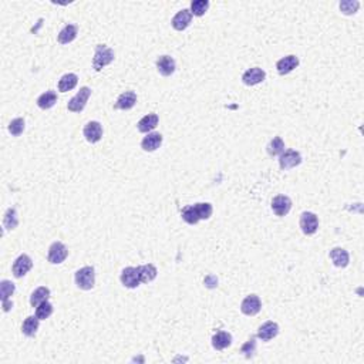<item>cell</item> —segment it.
<instances>
[{"instance_id": "cell-1", "label": "cell", "mask_w": 364, "mask_h": 364, "mask_svg": "<svg viewBox=\"0 0 364 364\" xmlns=\"http://www.w3.org/2000/svg\"><path fill=\"white\" fill-rule=\"evenodd\" d=\"M114 61V50L106 44L96 46V53H94V59H93V67L96 71H101L103 68L108 66L110 63Z\"/></svg>"}, {"instance_id": "cell-2", "label": "cell", "mask_w": 364, "mask_h": 364, "mask_svg": "<svg viewBox=\"0 0 364 364\" xmlns=\"http://www.w3.org/2000/svg\"><path fill=\"white\" fill-rule=\"evenodd\" d=\"M74 281H76L77 288L81 290H91L94 288L96 283V272L93 266H84L81 269H78L74 275Z\"/></svg>"}, {"instance_id": "cell-3", "label": "cell", "mask_w": 364, "mask_h": 364, "mask_svg": "<svg viewBox=\"0 0 364 364\" xmlns=\"http://www.w3.org/2000/svg\"><path fill=\"white\" fill-rule=\"evenodd\" d=\"M91 90L88 87H81L73 99L67 103V110L71 113H81L90 99Z\"/></svg>"}, {"instance_id": "cell-4", "label": "cell", "mask_w": 364, "mask_h": 364, "mask_svg": "<svg viewBox=\"0 0 364 364\" xmlns=\"http://www.w3.org/2000/svg\"><path fill=\"white\" fill-rule=\"evenodd\" d=\"M68 256V250L66 245L63 242H54L50 248H49V255H47V260L52 265H60L63 263Z\"/></svg>"}, {"instance_id": "cell-5", "label": "cell", "mask_w": 364, "mask_h": 364, "mask_svg": "<svg viewBox=\"0 0 364 364\" xmlns=\"http://www.w3.org/2000/svg\"><path fill=\"white\" fill-rule=\"evenodd\" d=\"M302 164V155L300 152L295 151V150H286L281 154L279 158V165H281L282 171H288L292 168L297 167Z\"/></svg>"}, {"instance_id": "cell-6", "label": "cell", "mask_w": 364, "mask_h": 364, "mask_svg": "<svg viewBox=\"0 0 364 364\" xmlns=\"http://www.w3.org/2000/svg\"><path fill=\"white\" fill-rule=\"evenodd\" d=\"M121 283L128 289H135L141 285V278L138 273V267L128 266L121 273Z\"/></svg>"}, {"instance_id": "cell-7", "label": "cell", "mask_w": 364, "mask_h": 364, "mask_svg": "<svg viewBox=\"0 0 364 364\" xmlns=\"http://www.w3.org/2000/svg\"><path fill=\"white\" fill-rule=\"evenodd\" d=\"M260 309H262V302L256 295L246 296L241 304V311L246 316H255L260 311Z\"/></svg>"}, {"instance_id": "cell-8", "label": "cell", "mask_w": 364, "mask_h": 364, "mask_svg": "<svg viewBox=\"0 0 364 364\" xmlns=\"http://www.w3.org/2000/svg\"><path fill=\"white\" fill-rule=\"evenodd\" d=\"M300 228L304 235H313L318 229L317 216L313 212H303L300 215Z\"/></svg>"}, {"instance_id": "cell-9", "label": "cell", "mask_w": 364, "mask_h": 364, "mask_svg": "<svg viewBox=\"0 0 364 364\" xmlns=\"http://www.w3.org/2000/svg\"><path fill=\"white\" fill-rule=\"evenodd\" d=\"M31 267H33V262H31L30 256H27V255L23 253V255H20V256L15 260V263L12 266V272H13L15 278L20 279V278H23L26 273L30 270Z\"/></svg>"}, {"instance_id": "cell-10", "label": "cell", "mask_w": 364, "mask_h": 364, "mask_svg": "<svg viewBox=\"0 0 364 364\" xmlns=\"http://www.w3.org/2000/svg\"><path fill=\"white\" fill-rule=\"evenodd\" d=\"M83 134L85 136V140L91 143V144H96L99 143L100 140L103 138V127L99 121H90L84 125Z\"/></svg>"}, {"instance_id": "cell-11", "label": "cell", "mask_w": 364, "mask_h": 364, "mask_svg": "<svg viewBox=\"0 0 364 364\" xmlns=\"http://www.w3.org/2000/svg\"><path fill=\"white\" fill-rule=\"evenodd\" d=\"M292 209V199L286 195H278L273 198L272 211L278 216H286Z\"/></svg>"}, {"instance_id": "cell-12", "label": "cell", "mask_w": 364, "mask_h": 364, "mask_svg": "<svg viewBox=\"0 0 364 364\" xmlns=\"http://www.w3.org/2000/svg\"><path fill=\"white\" fill-rule=\"evenodd\" d=\"M265 78H266V73L262 70V68L253 67V68H249V70H246V71L243 73L242 81L243 84H246V85H256V84L263 83Z\"/></svg>"}, {"instance_id": "cell-13", "label": "cell", "mask_w": 364, "mask_h": 364, "mask_svg": "<svg viewBox=\"0 0 364 364\" xmlns=\"http://www.w3.org/2000/svg\"><path fill=\"white\" fill-rule=\"evenodd\" d=\"M191 22H192V13H191V10L182 9V10H179V12L172 17L171 24H172V27H174L175 30L182 31L190 26Z\"/></svg>"}, {"instance_id": "cell-14", "label": "cell", "mask_w": 364, "mask_h": 364, "mask_svg": "<svg viewBox=\"0 0 364 364\" xmlns=\"http://www.w3.org/2000/svg\"><path fill=\"white\" fill-rule=\"evenodd\" d=\"M297 66H299V59L296 57L295 54H289V56L283 57V59H281V60L276 63L278 73H279L281 76H286L289 73H292Z\"/></svg>"}, {"instance_id": "cell-15", "label": "cell", "mask_w": 364, "mask_h": 364, "mask_svg": "<svg viewBox=\"0 0 364 364\" xmlns=\"http://www.w3.org/2000/svg\"><path fill=\"white\" fill-rule=\"evenodd\" d=\"M279 334V326L275 322H266L258 329V339L262 341H269Z\"/></svg>"}, {"instance_id": "cell-16", "label": "cell", "mask_w": 364, "mask_h": 364, "mask_svg": "<svg viewBox=\"0 0 364 364\" xmlns=\"http://www.w3.org/2000/svg\"><path fill=\"white\" fill-rule=\"evenodd\" d=\"M158 115L157 114H147L145 117H143L138 124H136V127H138V131L140 132H144V134H150L152 129H155V127L158 125Z\"/></svg>"}, {"instance_id": "cell-17", "label": "cell", "mask_w": 364, "mask_h": 364, "mask_svg": "<svg viewBox=\"0 0 364 364\" xmlns=\"http://www.w3.org/2000/svg\"><path fill=\"white\" fill-rule=\"evenodd\" d=\"M157 68H158V73L161 76H171L175 71V60L171 56H167V54L161 56L157 60Z\"/></svg>"}, {"instance_id": "cell-18", "label": "cell", "mask_w": 364, "mask_h": 364, "mask_svg": "<svg viewBox=\"0 0 364 364\" xmlns=\"http://www.w3.org/2000/svg\"><path fill=\"white\" fill-rule=\"evenodd\" d=\"M161 144H162V135L159 132H150L141 141V147L147 152H152L155 151V150H158Z\"/></svg>"}, {"instance_id": "cell-19", "label": "cell", "mask_w": 364, "mask_h": 364, "mask_svg": "<svg viewBox=\"0 0 364 364\" xmlns=\"http://www.w3.org/2000/svg\"><path fill=\"white\" fill-rule=\"evenodd\" d=\"M136 94L134 91H125L117 99V103L114 104V108L117 110H131L135 106Z\"/></svg>"}, {"instance_id": "cell-20", "label": "cell", "mask_w": 364, "mask_h": 364, "mask_svg": "<svg viewBox=\"0 0 364 364\" xmlns=\"http://www.w3.org/2000/svg\"><path fill=\"white\" fill-rule=\"evenodd\" d=\"M329 256L333 260L334 266H337V267H346V266L349 265V252L346 249H343V248H333V249L330 250Z\"/></svg>"}, {"instance_id": "cell-21", "label": "cell", "mask_w": 364, "mask_h": 364, "mask_svg": "<svg viewBox=\"0 0 364 364\" xmlns=\"http://www.w3.org/2000/svg\"><path fill=\"white\" fill-rule=\"evenodd\" d=\"M77 33H78V29H77L76 24H67L63 27V30L59 33V43L61 44H68L71 43L74 38L77 37Z\"/></svg>"}, {"instance_id": "cell-22", "label": "cell", "mask_w": 364, "mask_h": 364, "mask_svg": "<svg viewBox=\"0 0 364 364\" xmlns=\"http://www.w3.org/2000/svg\"><path fill=\"white\" fill-rule=\"evenodd\" d=\"M232 344V336L226 332H218L212 337V347L215 350H223Z\"/></svg>"}, {"instance_id": "cell-23", "label": "cell", "mask_w": 364, "mask_h": 364, "mask_svg": "<svg viewBox=\"0 0 364 364\" xmlns=\"http://www.w3.org/2000/svg\"><path fill=\"white\" fill-rule=\"evenodd\" d=\"M38 322H40V318H38L37 316H29V317H26V320L23 322L22 325L23 334L27 336V337L36 336L38 330Z\"/></svg>"}, {"instance_id": "cell-24", "label": "cell", "mask_w": 364, "mask_h": 364, "mask_svg": "<svg viewBox=\"0 0 364 364\" xmlns=\"http://www.w3.org/2000/svg\"><path fill=\"white\" fill-rule=\"evenodd\" d=\"M50 297V289L46 288V286H40L37 288L30 296V304L31 307H37L38 304L43 303L46 300H49Z\"/></svg>"}, {"instance_id": "cell-25", "label": "cell", "mask_w": 364, "mask_h": 364, "mask_svg": "<svg viewBox=\"0 0 364 364\" xmlns=\"http://www.w3.org/2000/svg\"><path fill=\"white\" fill-rule=\"evenodd\" d=\"M78 83V77L74 73H68V74H64L61 77L60 81H59V91L60 93H67V91H71Z\"/></svg>"}, {"instance_id": "cell-26", "label": "cell", "mask_w": 364, "mask_h": 364, "mask_svg": "<svg viewBox=\"0 0 364 364\" xmlns=\"http://www.w3.org/2000/svg\"><path fill=\"white\" fill-rule=\"evenodd\" d=\"M136 267H138V273H140V278H141V283H148V282H152L157 278L158 270H157V267L152 265V263L136 266Z\"/></svg>"}, {"instance_id": "cell-27", "label": "cell", "mask_w": 364, "mask_h": 364, "mask_svg": "<svg viewBox=\"0 0 364 364\" xmlns=\"http://www.w3.org/2000/svg\"><path fill=\"white\" fill-rule=\"evenodd\" d=\"M57 103V94H56V91L53 90H49L43 93L40 97L37 99V106L41 108V110H49V108H52Z\"/></svg>"}, {"instance_id": "cell-28", "label": "cell", "mask_w": 364, "mask_h": 364, "mask_svg": "<svg viewBox=\"0 0 364 364\" xmlns=\"http://www.w3.org/2000/svg\"><path fill=\"white\" fill-rule=\"evenodd\" d=\"M182 219L185 220L188 225H197L198 222H199V216H198V212H197V208H195V205H190V206H187V208H184L182 209Z\"/></svg>"}, {"instance_id": "cell-29", "label": "cell", "mask_w": 364, "mask_h": 364, "mask_svg": "<svg viewBox=\"0 0 364 364\" xmlns=\"http://www.w3.org/2000/svg\"><path fill=\"white\" fill-rule=\"evenodd\" d=\"M16 286L10 281H2L0 283V296H2V303L10 302V296H13Z\"/></svg>"}, {"instance_id": "cell-30", "label": "cell", "mask_w": 364, "mask_h": 364, "mask_svg": "<svg viewBox=\"0 0 364 364\" xmlns=\"http://www.w3.org/2000/svg\"><path fill=\"white\" fill-rule=\"evenodd\" d=\"M285 151V143L281 136H275L272 141L267 145V154L270 157H276V155H281L282 152Z\"/></svg>"}, {"instance_id": "cell-31", "label": "cell", "mask_w": 364, "mask_h": 364, "mask_svg": "<svg viewBox=\"0 0 364 364\" xmlns=\"http://www.w3.org/2000/svg\"><path fill=\"white\" fill-rule=\"evenodd\" d=\"M209 9V2L208 0H194L191 3V13L192 16H204Z\"/></svg>"}, {"instance_id": "cell-32", "label": "cell", "mask_w": 364, "mask_h": 364, "mask_svg": "<svg viewBox=\"0 0 364 364\" xmlns=\"http://www.w3.org/2000/svg\"><path fill=\"white\" fill-rule=\"evenodd\" d=\"M19 225V218H17V212L15 208H9L8 212L5 213L3 218V226L6 229H15Z\"/></svg>"}, {"instance_id": "cell-33", "label": "cell", "mask_w": 364, "mask_h": 364, "mask_svg": "<svg viewBox=\"0 0 364 364\" xmlns=\"http://www.w3.org/2000/svg\"><path fill=\"white\" fill-rule=\"evenodd\" d=\"M52 314H53V304L50 303L49 300L40 303L37 307H36V316H37L40 320H46V318L50 317Z\"/></svg>"}, {"instance_id": "cell-34", "label": "cell", "mask_w": 364, "mask_h": 364, "mask_svg": "<svg viewBox=\"0 0 364 364\" xmlns=\"http://www.w3.org/2000/svg\"><path fill=\"white\" fill-rule=\"evenodd\" d=\"M195 208H197L198 216L199 219H209L211 215H212V205L208 204V202H201V204H195Z\"/></svg>"}, {"instance_id": "cell-35", "label": "cell", "mask_w": 364, "mask_h": 364, "mask_svg": "<svg viewBox=\"0 0 364 364\" xmlns=\"http://www.w3.org/2000/svg\"><path fill=\"white\" fill-rule=\"evenodd\" d=\"M24 131V120L23 118H15L9 124V132L13 136L22 135Z\"/></svg>"}, {"instance_id": "cell-36", "label": "cell", "mask_w": 364, "mask_h": 364, "mask_svg": "<svg viewBox=\"0 0 364 364\" xmlns=\"http://www.w3.org/2000/svg\"><path fill=\"white\" fill-rule=\"evenodd\" d=\"M360 8V3L358 2H351V0H347V2H341L340 3V10L343 15H354L357 13V10Z\"/></svg>"}, {"instance_id": "cell-37", "label": "cell", "mask_w": 364, "mask_h": 364, "mask_svg": "<svg viewBox=\"0 0 364 364\" xmlns=\"http://www.w3.org/2000/svg\"><path fill=\"white\" fill-rule=\"evenodd\" d=\"M255 350H256V341L255 339L252 337L250 340H248L245 344L242 346V353L246 354V357H250L253 353H255Z\"/></svg>"}]
</instances>
